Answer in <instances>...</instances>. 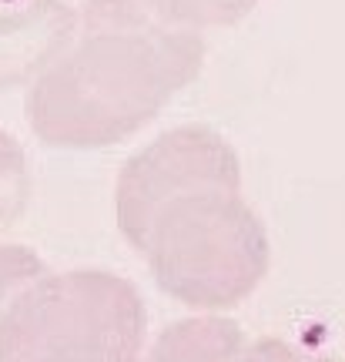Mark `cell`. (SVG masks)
<instances>
[{
	"instance_id": "obj_4",
	"label": "cell",
	"mask_w": 345,
	"mask_h": 362,
	"mask_svg": "<svg viewBox=\"0 0 345 362\" xmlns=\"http://www.w3.org/2000/svg\"><path fill=\"white\" fill-rule=\"evenodd\" d=\"M242 192L238 151L208 124H181L158 134L124 161L115 185L117 228L131 248H144L154 221L198 192Z\"/></svg>"
},
{
	"instance_id": "obj_10",
	"label": "cell",
	"mask_w": 345,
	"mask_h": 362,
	"mask_svg": "<svg viewBox=\"0 0 345 362\" xmlns=\"http://www.w3.org/2000/svg\"><path fill=\"white\" fill-rule=\"evenodd\" d=\"M242 362H342L325 352H312L305 346H295L285 339H258L248 342L242 352Z\"/></svg>"
},
{
	"instance_id": "obj_6",
	"label": "cell",
	"mask_w": 345,
	"mask_h": 362,
	"mask_svg": "<svg viewBox=\"0 0 345 362\" xmlns=\"http://www.w3.org/2000/svg\"><path fill=\"white\" fill-rule=\"evenodd\" d=\"M248 346L242 325L205 312L178 319L158 332L151 349H144L141 362H242Z\"/></svg>"
},
{
	"instance_id": "obj_5",
	"label": "cell",
	"mask_w": 345,
	"mask_h": 362,
	"mask_svg": "<svg viewBox=\"0 0 345 362\" xmlns=\"http://www.w3.org/2000/svg\"><path fill=\"white\" fill-rule=\"evenodd\" d=\"M77 34L67 0L0 4V94L27 88Z\"/></svg>"
},
{
	"instance_id": "obj_3",
	"label": "cell",
	"mask_w": 345,
	"mask_h": 362,
	"mask_svg": "<svg viewBox=\"0 0 345 362\" xmlns=\"http://www.w3.org/2000/svg\"><path fill=\"white\" fill-rule=\"evenodd\" d=\"M161 292L198 312L235 309L269 275V232L242 192H198L168 208L141 248Z\"/></svg>"
},
{
	"instance_id": "obj_1",
	"label": "cell",
	"mask_w": 345,
	"mask_h": 362,
	"mask_svg": "<svg viewBox=\"0 0 345 362\" xmlns=\"http://www.w3.org/2000/svg\"><path fill=\"white\" fill-rule=\"evenodd\" d=\"M205 54V34L158 0H84L74 40L27 84V124L47 148L121 144L198 78Z\"/></svg>"
},
{
	"instance_id": "obj_7",
	"label": "cell",
	"mask_w": 345,
	"mask_h": 362,
	"mask_svg": "<svg viewBox=\"0 0 345 362\" xmlns=\"http://www.w3.org/2000/svg\"><path fill=\"white\" fill-rule=\"evenodd\" d=\"M30 168L21 141L7 128H0V232L13 228L30 205Z\"/></svg>"
},
{
	"instance_id": "obj_2",
	"label": "cell",
	"mask_w": 345,
	"mask_h": 362,
	"mask_svg": "<svg viewBox=\"0 0 345 362\" xmlns=\"http://www.w3.org/2000/svg\"><path fill=\"white\" fill-rule=\"evenodd\" d=\"M144 298L104 269L44 272L0 319V362H141Z\"/></svg>"
},
{
	"instance_id": "obj_9",
	"label": "cell",
	"mask_w": 345,
	"mask_h": 362,
	"mask_svg": "<svg viewBox=\"0 0 345 362\" xmlns=\"http://www.w3.org/2000/svg\"><path fill=\"white\" fill-rule=\"evenodd\" d=\"M47 269V262L40 259L34 248L13 245V242H0V319L7 315L13 298L24 292L30 282H37Z\"/></svg>"
},
{
	"instance_id": "obj_8",
	"label": "cell",
	"mask_w": 345,
	"mask_h": 362,
	"mask_svg": "<svg viewBox=\"0 0 345 362\" xmlns=\"http://www.w3.org/2000/svg\"><path fill=\"white\" fill-rule=\"evenodd\" d=\"M175 21L194 27V30H211V27H231L245 21L262 0H158Z\"/></svg>"
}]
</instances>
